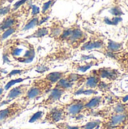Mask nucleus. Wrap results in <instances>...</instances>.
Masks as SVG:
<instances>
[{
    "label": "nucleus",
    "mask_w": 128,
    "mask_h": 129,
    "mask_svg": "<svg viewBox=\"0 0 128 129\" xmlns=\"http://www.w3.org/2000/svg\"><path fill=\"white\" fill-rule=\"evenodd\" d=\"M96 73L100 79H107L109 80L115 79L118 74V72L116 70L109 68H101L98 70H96Z\"/></svg>",
    "instance_id": "obj_11"
},
{
    "label": "nucleus",
    "mask_w": 128,
    "mask_h": 129,
    "mask_svg": "<svg viewBox=\"0 0 128 129\" xmlns=\"http://www.w3.org/2000/svg\"><path fill=\"white\" fill-rule=\"evenodd\" d=\"M126 67H127V69L128 70V60L127 62V63H126Z\"/></svg>",
    "instance_id": "obj_34"
},
{
    "label": "nucleus",
    "mask_w": 128,
    "mask_h": 129,
    "mask_svg": "<svg viewBox=\"0 0 128 129\" xmlns=\"http://www.w3.org/2000/svg\"><path fill=\"white\" fill-rule=\"evenodd\" d=\"M48 33H49L48 27H46V26H39L32 34L26 36V39H31V38L38 39V38H42V37H45V36L48 35Z\"/></svg>",
    "instance_id": "obj_16"
},
{
    "label": "nucleus",
    "mask_w": 128,
    "mask_h": 129,
    "mask_svg": "<svg viewBox=\"0 0 128 129\" xmlns=\"http://www.w3.org/2000/svg\"><path fill=\"white\" fill-rule=\"evenodd\" d=\"M127 101H128V95L127 96H126V97H124V99H123V101H124V102H126Z\"/></svg>",
    "instance_id": "obj_33"
},
{
    "label": "nucleus",
    "mask_w": 128,
    "mask_h": 129,
    "mask_svg": "<svg viewBox=\"0 0 128 129\" xmlns=\"http://www.w3.org/2000/svg\"><path fill=\"white\" fill-rule=\"evenodd\" d=\"M40 13V9L38 7L35 6V5H32V17H36L38 16V14Z\"/></svg>",
    "instance_id": "obj_31"
},
{
    "label": "nucleus",
    "mask_w": 128,
    "mask_h": 129,
    "mask_svg": "<svg viewBox=\"0 0 128 129\" xmlns=\"http://www.w3.org/2000/svg\"><path fill=\"white\" fill-rule=\"evenodd\" d=\"M25 103L15 101L9 104L6 108L0 110V126L9 122L20 116L26 110Z\"/></svg>",
    "instance_id": "obj_3"
},
{
    "label": "nucleus",
    "mask_w": 128,
    "mask_h": 129,
    "mask_svg": "<svg viewBox=\"0 0 128 129\" xmlns=\"http://www.w3.org/2000/svg\"><path fill=\"white\" fill-rule=\"evenodd\" d=\"M100 122L98 121V120L88 122L86 125H84V126L81 127V129H94L96 127H98Z\"/></svg>",
    "instance_id": "obj_26"
},
{
    "label": "nucleus",
    "mask_w": 128,
    "mask_h": 129,
    "mask_svg": "<svg viewBox=\"0 0 128 129\" xmlns=\"http://www.w3.org/2000/svg\"><path fill=\"white\" fill-rule=\"evenodd\" d=\"M66 73H67V72H63V71H62V72H52V73L47 74L43 79L48 83L53 85L58 80H60L61 78H63Z\"/></svg>",
    "instance_id": "obj_14"
},
{
    "label": "nucleus",
    "mask_w": 128,
    "mask_h": 129,
    "mask_svg": "<svg viewBox=\"0 0 128 129\" xmlns=\"http://www.w3.org/2000/svg\"><path fill=\"white\" fill-rule=\"evenodd\" d=\"M44 115H45V113L43 111H38V112L35 113L31 116V118L29 120V123H33V122H35L36 121H38L44 116Z\"/></svg>",
    "instance_id": "obj_24"
},
{
    "label": "nucleus",
    "mask_w": 128,
    "mask_h": 129,
    "mask_svg": "<svg viewBox=\"0 0 128 129\" xmlns=\"http://www.w3.org/2000/svg\"><path fill=\"white\" fill-rule=\"evenodd\" d=\"M18 14L15 11H12V13L8 14L5 17L0 23V32L2 33L4 30L11 28L14 26H19V19Z\"/></svg>",
    "instance_id": "obj_9"
},
{
    "label": "nucleus",
    "mask_w": 128,
    "mask_h": 129,
    "mask_svg": "<svg viewBox=\"0 0 128 129\" xmlns=\"http://www.w3.org/2000/svg\"><path fill=\"white\" fill-rule=\"evenodd\" d=\"M125 119H126V115L118 113V115L113 116L112 117L111 121H110V125L112 126H115L116 125H118V124L123 122Z\"/></svg>",
    "instance_id": "obj_21"
},
{
    "label": "nucleus",
    "mask_w": 128,
    "mask_h": 129,
    "mask_svg": "<svg viewBox=\"0 0 128 129\" xmlns=\"http://www.w3.org/2000/svg\"><path fill=\"white\" fill-rule=\"evenodd\" d=\"M26 79H29V78H26V79H21V78H19V79H12L9 82H8L6 84V85L5 86V90H8L9 88H11L13 85H14L15 84L17 83H19V82H23V80Z\"/></svg>",
    "instance_id": "obj_25"
},
{
    "label": "nucleus",
    "mask_w": 128,
    "mask_h": 129,
    "mask_svg": "<svg viewBox=\"0 0 128 129\" xmlns=\"http://www.w3.org/2000/svg\"><path fill=\"white\" fill-rule=\"evenodd\" d=\"M29 85H20L18 86L14 87L10 89V91H8L7 96H6V99L5 101H3L1 105L4 104H7L9 103L14 100H16L19 98H22L26 92V91L28 90Z\"/></svg>",
    "instance_id": "obj_7"
},
{
    "label": "nucleus",
    "mask_w": 128,
    "mask_h": 129,
    "mask_svg": "<svg viewBox=\"0 0 128 129\" xmlns=\"http://www.w3.org/2000/svg\"><path fill=\"white\" fill-rule=\"evenodd\" d=\"M57 126L60 129H81V127L78 126H70L66 123L63 122H59L56 124Z\"/></svg>",
    "instance_id": "obj_27"
},
{
    "label": "nucleus",
    "mask_w": 128,
    "mask_h": 129,
    "mask_svg": "<svg viewBox=\"0 0 128 129\" xmlns=\"http://www.w3.org/2000/svg\"><path fill=\"white\" fill-rule=\"evenodd\" d=\"M103 48L106 49V45L104 41L99 38H92L81 45V51H90L94 49H103Z\"/></svg>",
    "instance_id": "obj_10"
},
{
    "label": "nucleus",
    "mask_w": 128,
    "mask_h": 129,
    "mask_svg": "<svg viewBox=\"0 0 128 129\" xmlns=\"http://www.w3.org/2000/svg\"><path fill=\"white\" fill-rule=\"evenodd\" d=\"M71 33H72V26L68 28H63L61 34L57 38V40H59L60 42H66V40L69 39Z\"/></svg>",
    "instance_id": "obj_22"
},
{
    "label": "nucleus",
    "mask_w": 128,
    "mask_h": 129,
    "mask_svg": "<svg viewBox=\"0 0 128 129\" xmlns=\"http://www.w3.org/2000/svg\"><path fill=\"white\" fill-rule=\"evenodd\" d=\"M0 129H1V128H0Z\"/></svg>",
    "instance_id": "obj_36"
},
{
    "label": "nucleus",
    "mask_w": 128,
    "mask_h": 129,
    "mask_svg": "<svg viewBox=\"0 0 128 129\" xmlns=\"http://www.w3.org/2000/svg\"><path fill=\"white\" fill-rule=\"evenodd\" d=\"M121 48H122V45L121 44L109 40L108 44H107V46H106V49L108 51H109L110 53H115V52L118 51L119 50H121Z\"/></svg>",
    "instance_id": "obj_19"
},
{
    "label": "nucleus",
    "mask_w": 128,
    "mask_h": 129,
    "mask_svg": "<svg viewBox=\"0 0 128 129\" xmlns=\"http://www.w3.org/2000/svg\"><path fill=\"white\" fill-rule=\"evenodd\" d=\"M85 81H86L85 85H84L85 87L87 88L93 89L98 86V85L100 82V78L97 74L96 70H94L92 74L91 73L89 76H86Z\"/></svg>",
    "instance_id": "obj_13"
},
{
    "label": "nucleus",
    "mask_w": 128,
    "mask_h": 129,
    "mask_svg": "<svg viewBox=\"0 0 128 129\" xmlns=\"http://www.w3.org/2000/svg\"><path fill=\"white\" fill-rule=\"evenodd\" d=\"M65 92L66 91H64L61 89L54 87L50 91V94H48V98L41 102V104H40V107H49L52 106L54 103H56L61 98V97L65 94Z\"/></svg>",
    "instance_id": "obj_8"
},
{
    "label": "nucleus",
    "mask_w": 128,
    "mask_h": 129,
    "mask_svg": "<svg viewBox=\"0 0 128 129\" xmlns=\"http://www.w3.org/2000/svg\"><path fill=\"white\" fill-rule=\"evenodd\" d=\"M87 39V34L80 28L78 25L75 24L72 26V33L69 39L66 40V42L72 48H76L84 43Z\"/></svg>",
    "instance_id": "obj_5"
},
{
    "label": "nucleus",
    "mask_w": 128,
    "mask_h": 129,
    "mask_svg": "<svg viewBox=\"0 0 128 129\" xmlns=\"http://www.w3.org/2000/svg\"><path fill=\"white\" fill-rule=\"evenodd\" d=\"M19 26H12L11 28H8L5 30H4L2 33H1L0 34V37H1V39L2 41L6 39L7 38H8L10 36H11L12 34H14L18 29Z\"/></svg>",
    "instance_id": "obj_20"
},
{
    "label": "nucleus",
    "mask_w": 128,
    "mask_h": 129,
    "mask_svg": "<svg viewBox=\"0 0 128 129\" xmlns=\"http://www.w3.org/2000/svg\"><path fill=\"white\" fill-rule=\"evenodd\" d=\"M52 86L53 85L45 81L44 79L35 80L32 82V85L29 87L26 94L21 98L23 102L25 104H28L32 100L38 99L42 97L51 90Z\"/></svg>",
    "instance_id": "obj_2"
},
{
    "label": "nucleus",
    "mask_w": 128,
    "mask_h": 129,
    "mask_svg": "<svg viewBox=\"0 0 128 129\" xmlns=\"http://www.w3.org/2000/svg\"><path fill=\"white\" fill-rule=\"evenodd\" d=\"M102 98L101 97H94L90 100H88L85 105H84V110H91L93 108L97 107L101 102Z\"/></svg>",
    "instance_id": "obj_18"
},
{
    "label": "nucleus",
    "mask_w": 128,
    "mask_h": 129,
    "mask_svg": "<svg viewBox=\"0 0 128 129\" xmlns=\"http://www.w3.org/2000/svg\"><path fill=\"white\" fill-rule=\"evenodd\" d=\"M87 101L88 100L86 98L76 99L63 105L67 116H70L72 117L78 116L84 110V105Z\"/></svg>",
    "instance_id": "obj_6"
},
{
    "label": "nucleus",
    "mask_w": 128,
    "mask_h": 129,
    "mask_svg": "<svg viewBox=\"0 0 128 129\" xmlns=\"http://www.w3.org/2000/svg\"><path fill=\"white\" fill-rule=\"evenodd\" d=\"M66 117L67 114L64 106H56L45 114L43 122L50 124H57L61 121H64Z\"/></svg>",
    "instance_id": "obj_4"
},
{
    "label": "nucleus",
    "mask_w": 128,
    "mask_h": 129,
    "mask_svg": "<svg viewBox=\"0 0 128 129\" xmlns=\"http://www.w3.org/2000/svg\"><path fill=\"white\" fill-rule=\"evenodd\" d=\"M37 26H39V17H32L30 20H29L24 25V26L22 29V31H26L30 29H32Z\"/></svg>",
    "instance_id": "obj_17"
},
{
    "label": "nucleus",
    "mask_w": 128,
    "mask_h": 129,
    "mask_svg": "<svg viewBox=\"0 0 128 129\" xmlns=\"http://www.w3.org/2000/svg\"><path fill=\"white\" fill-rule=\"evenodd\" d=\"M54 2H55V0H48V2H45L41 8V14L42 15H49L48 14V12L51 9V8L53 6Z\"/></svg>",
    "instance_id": "obj_23"
},
{
    "label": "nucleus",
    "mask_w": 128,
    "mask_h": 129,
    "mask_svg": "<svg viewBox=\"0 0 128 129\" xmlns=\"http://www.w3.org/2000/svg\"><path fill=\"white\" fill-rule=\"evenodd\" d=\"M28 0H20L18 2H17L15 4H14L12 8H11V11H17L20 7H21L23 4H25Z\"/></svg>",
    "instance_id": "obj_28"
},
{
    "label": "nucleus",
    "mask_w": 128,
    "mask_h": 129,
    "mask_svg": "<svg viewBox=\"0 0 128 129\" xmlns=\"http://www.w3.org/2000/svg\"><path fill=\"white\" fill-rule=\"evenodd\" d=\"M49 33H48V36L53 39H57L60 36V35L61 34L63 29V26L61 23L60 21H55L49 27Z\"/></svg>",
    "instance_id": "obj_12"
},
{
    "label": "nucleus",
    "mask_w": 128,
    "mask_h": 129,
    "mask_svg": "<svg viewBox=\"0 0 128 129\" xmlns=\"http://www.w3.org/2000/svg\"><path fill=\"white\" fill-rule=\"evenodd\" d=\"M124 110H125V107H124V106L122 104H117L116 107H115V113H123Z\"/></svg>",
    "instance_id": "obj_30"
},
{
    "label": "nucleus",
    "mask_w": 128,
    "mask_h": 129,
    "mask_svg": "<svg viewBox=\"0 0 128 129\" xmlns=\"http://www.w3.org/2000/svg\"><path fill=\"white\" fill-rule=\"evenodd\" d=\"M7 54L19 63H27L32 61L35 51L33 45L26 39H17L8 47Z\"/></svg>",
    "instance_id": "obj_1"
},
{
    "label": "nucleus",
    "mask_w": 128,
    "mask_h": 129,
    "mask_svg": "<svg viewBox=\"0 0 128 129\" xmlns=\"http://www.w3.org/2000/svg\"><path fill=\"white\" fill-rule=\"evenodd\" d=\"M1 34V33H0ZM1 42H2V39H1V37H0V44H1Z\"/></svg>",
    "instance_id": "obj_35"
},
{
    "label": "nucleus",
    "mask_w": 128,
    "mask_h": 129,
    "mask_svg": "<svg viewBox=\"0 0 128 129\" xmlns=\"http://www.w3.org/2000/svg\"><path fill=\"white\" fill-rule=\"evenodd\" d=\"M24 72V70H13L11 71L8 75V77H11L12 76H16V75H21Z\"/></svg>",
    "instance_id": "obj_32"
},
{
    "label": "nucleus",
    "mask_w": 128,
    "mask_h": 129,
    "mask_svg": "<svg viewBox=\"0 0 128 129\" xmlns=\"http://www.w3.org/2000/svg\"><path fill=\"white\" fill-rule=\"evenodd\" d=\"M11 11V6H7V7H1L0 8V16L3 15H7L9 14Z\"/></svg>",
    "instance_id": "obj_29"
},
{
    "label": "nucleus",
    "mask_w": 128,
    "mask_h": 129,
    "mask_svg": "<svg viewBox=\"0 0 128 129\" xmlns=\"http://www.w3.org/2000/svg\"><path fill=\"white\" fill-rule=\"evenodd\" d=\"M54 85H54L55 88H57L61 89V90H63V91H66L69 90L70 88H73L75 83L70 82V81L66 77V75H65L63 78H61L60 80H58Z\"/></svg>",
    "instance_id": "obj_15"
}]
</instances>
